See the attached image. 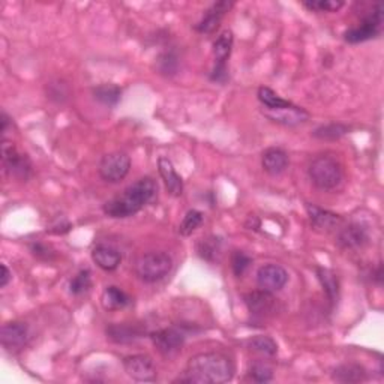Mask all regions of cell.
<instances>
[{
	"label": "cell",
	"mask_w": 384,
	"mask_h": 384,
	"mask_svg": "<svg viewBox=\"0 0 384 384\" xmlns=\"http://www.w3.org/2000/svg\"><path fill=\"white\" fill-rule=\"evenodd\" d=\"M173 268V259L164 251H152L140 255L135 261V275L146 284H155L166 278Z\"/></svg>",
	"instance_id": "3957f363"
},
{
	"label": "cell",
	"mask_w": 384,
	"mask_h": 384,
	"mask_svg": "<svg viewBox=\"0 0 384 384\" xmlns=\"http://www.w3.org/2000/svg\"><path fill=\"white\" fill-rule=\"evenodd\" d=\"M369 242V232L368 228L359 224L351 222L341 228L340 233L336 236V243L340 248L353 251V250H362L363 246H367Z\"/></svg>",
	"instance_id": "9a60e30c"
},
{
	"label": "cell",
	"mask_w": 384,
	"mask_h": 384,
	"mask_svg": "<svg viewBox=\"0 0 384 384\" xmlns=\"http://www.w3.org/2000/svg\"><path fill=\"white\" fill-rule=\"evenodd\" d=\"M234 35L232 30H224L213 42V60L215 65L210 74V80L215 83H225L228 80L227 62L232 56Z\"/></svg>",
	"instance_id": "52a82bcc"
},
{
	"label": "cell",
	"mask_w": 384,
	"mask_h": 384,
	"mask_svg": "<svg viewBox=\"0 0 384 384\" xmlns=\"http://www.w3.org/2000/svg\"><path fill=\"white\" fill-rule=\"evenodd\" d=\"M203 221H204L203 212H200V210H197V209L188 210L179 225V234L184 237L191 236L201 224H203Z\"/></svg>",
	"instance_id": "f1b7e54d"
},
{
	"label": "cell",
	"mask_w": 384,
	"mask_h": 384,
	"mask_svg": "<svg viewBox=\"0 0 384 384\" xmlns=\"http://www.w3.org/2000/svg\"><path fill=\"white\" fill-rule=\"evenodd\" d=\"M305 209L309 216V221L313 224L317 230H332V228L338 227L341 224V216L336 215L333 212H329V210H324L322 207H318L315 204L306 203Z\"/></svg>",
	"instance_id": "44dd1931"
},
{
	"label": "cell",
	"mask_w": 384,
	"mask_h": 384,
	"mask_svg": "<svg viewBox=\"0 0 384 384\" xmlns=\"http://www.w3.org/2000/svg\"><path fill=\"white\" fill-rule=\"evenodd\" d=\"M288 153L281 148H268L261 153V167L270 176H279L288 168Z\"/></svg>",
	"instance_id": "e0dca14e"
},
{
	"label": "cell",
	"mask_w": 384,
	"mask_h": 384,
	"mask_svg": "<svg viewBox=\"0 0 384 384\" xmlns=\"http://www.w3.org/2000/svg\"><path fill=\"white\" fill-rule=\"evenodd\" d=\"M243 304L252 317L261 320L273 317L278 311V299L273 296V293L264 290L246 293L243 296Z\"/></svg>",
	"instance_id": "9c48e42d"
},
{
	"label": "cell",
	"mask_w": 384,
	"mask_h": 384,
	"mask_svg": "<svg viewBox=\"0 0 384 384\" xmlns=\"http://www.w3.org/2000/svg\"><path fill=\"white\" fill-rule=\"evenodd\" d=\"M302 6L313 12H338L344 6L341 0H308L302 2Z\"/></svg>",
	"instance_id": "d6a6232c"
},
{
	"label": "cell",
	"mask_w": 384,
	"mask_h": 384,
	"mask_svg": "<svg viewBox=\"0 0 384 384\" xmlns=\"http://www.w3.org/2000/svg\"><path fill=\"white\" fill-rule=\"evenodd\" d=\"M257 98L261 103L263 108H279V107H286L290 104V101L281 98L275 90H272L270 87H260L257 92Z\"/></svg>",
	"instance_id": "f546056e"
},
{
	"label": "cell",
	"mask_w": 384,
	"mask_h": 384,
	"mask_svg": "<svg viewBox=\"0 0 384 384\" xmlns=\"http://www.w3.org/2000/svg\"><path fill=\"white\" fill-rule=\"evenodd\" d=\"M350 132V126L344 123H327L318 126L314 130L313 135L318 140H326V141H335L340 140L345 134Z\"/></svg>",
	"instance_id": "4316f807"
},
{
	"label": "cell",
	"mask_w": 384,
	"mask_h": 384,
	"mask_svg": "<svg viewBox=\"0 0 384 384\" xmlns=\"http://www.w3.org/2000/svg\"><path fill=\"white\" fill-rule=\"evenodd\" d=\"M332 378L338 383H362L368 378L367 369L359 363H344L336 367L332 372Z\"/></svg>",
	"instance_id": "7402d4cb"
},
{
	"label": "cell",
	"mask_w": 384,
	"mask_h": 384,
	"mask_svg": "<svg viewBox=\"0 0 384 384\" xmlns=\"http://www.w3.org/2000/svg\"><path fill=\"white\" fill-rule=\"evenodd\" d=\"M0 123H2V126H0V131H2V135H5L9 131V128H12L11 117H9L5 112H2V116H0Z\"/></svg>",
	"instance_id": "ab89813d"
},
{
	"label": "cell",
	"mask_w": 384,
	"mask_h": 384,
	"mask_svg": "<svg viewBox=\"0 0 384 384\" xmlns=\"http://www.w3.org/2000/svg\"><path fill=\"white\" fill-rule=\"evenodd\" d=\"M261 113L269 121L284 126H297L300 123H305L309 119V113L305 108L297 107L293 103L279 108H261Z\"/></svg>",
	"instance_id": "7c38bea8"
},
{
	"label": "cell",
	"mask_w": 384,
	"mask_h": 384,
	"mask_svg": "<svg viewBox=\"0 0 384 384\" xmlns=\"http://www.w3.org/2000/svg\"><path fill=\"white\" fill-rule=\"evenodd\" d=\"M150 340H152V344L155 345V349H157L161 354L171 356L177 353L182 347H184L186 336L177 327H166V329H159L157 332H152Z\"/></svg>",
	"instance_id": "30bf717a"
},
{
	"label": "cell",
	"mask_w": 384,
	"mask_h": 384,
	"mask_svg": "<svg viewBox=\"0 0 384 384\" xmlns=\"http://www.w3.org/2000/svg\"><path fill=\"white\" fill-rule=\"evenodd\" d=\"M221 246H222L221 237L209 236L206 239H201L197 243V254L200 259H203L209 263H213L219 252H221Z\"/></svg>",
	"instance_id": "484cf974"
},
{
	"label": "cell",
	"mask_w": 384,
	"mask_h": 384,
	"mask_svg": "<svg viewBox=\"0 0 384 384\" xmlns=\"http://www.w3.org/2000/svg\"><path fill=\"white\" fill-rule=\"evenodd\" d=\"M308 175L311 182L322 191L336 189L344 177L341 164L329 155H322L311 162Z\"/></svg>",
	"instance_id": "277c9868"
},
{
	"label": "cell",
	"mask_w": 384,
	"mask_h": 384,
	"mask_svg": "<svg viewBox=\"0 0 384 384\" xmlns=\"http://www.w3.org/2000/svg\"><path fill=\"white\" fill-rule=\"evenodd\" d=\"M131 170V158L125 152H112L103 157L99 162V176L108 184L122 182Z\"/></svg>",
	"instance_id": "ba28073f"
},
{
	"label": "cell",
	"mask_w": 384,
	"mask_h": 384,
	"mask_svg": "<svg viewBox=\"0 0 384 384\" xmlns=\"http://www.w3.org/2000/svg\"><path fill=\"white\" fill-rule=\"evenodd\" d=\"M2 345L6 351L17 353L23 350L29 342V326L23 322H9L2 327Z\"/></svg>",
	"instance_id": "5bb4252c"
},
{
	"label": "cell",
	"mask_w": 384,
	"mask_h": 384,
	"mask_svg": "<svg viewBox=\"0 0 384 384\" xmlns=\"http://www.w3.org/2000/svg\"><path fill=\"white\" fill-rule=\"evenodd\" d=\"M45 90H47V98L56 104H63L69 98V87L63 80L50 81L45 86Z\"/></svg>",
	"instance_id": "1f68e13d"
},
{
	"label": "cell",
	"mask_w": 384,
	"mask_h": 384,
	"mask_svg": "<svg viewBox=\"0 0 384 384\" xmlns=\"http://www.w3.org/2000/svg\"><path fill=\"white\" fill-rule=\"evenodd\" d=\"M101 304H103V308L105 311H119V309L126 308L131 304V297L119 287L110 286L103 291V296H101Z\"/></svg>",
	"instance_id": "603a6c76"
},
{
	"label": "cell",
	"mask_w": 384,
	"mask_h": 384,
	"mask_svg": "<svg viewBox=\"0 0 384 384\" xmlns=\"http://www.w3.org/2000/svg\"><path fill=\"white\" fill-rule=\"evenodd\" d=\"M245 227L248 228V230H254V232H257L259 228H260V219L259 216H255V215H250L248 219H246V222H245Z\"/></svg>",
	"instance_id": "60d3db41"
},
{
	"label": "cell",
	"mask_w": 384,
	"mask_h": 384,
	"mask_svg": "<svg viewBox=\"0 0 384 384\" xmlns=\"http://www.w3.org/2000/svg\"><path fill=\"white\" fill-rule=\"evenodd\" d=\"M248 345L252 351L259 353L261 356H266V358H273V356L278 353V345L270 336H264V335L254 336L248 341Z\"/></svg>",
	"instance_id": "83f0119b"
},
{
	"label": "cell",
	"mask_w": 384,
	"mask_h": 384,
	"mask_svg": "<svg viewBox=\"0 0 384 384\" xmlns=\"http://www.w3.org/2000/svg\"><path fill=\"white\" fill-rule=\"evenodd\" d=\"M2 166L6 175L20 182L33 176V164L26 153L20 152L11 141H2Z\"/></svg>",
	"instance_id": "5b68a950"
},
{
	"label": "cell",
	"mask_w": 384,
	"mask_h": 384,
	"mask_svg": "<svg viewBox=\"0 0 384 384\" xmlns=\"http://www.w3.org/2000/svg\"><path fill=\"white\" fill-rule=\"evenodd\" d=\"M158 170L164 185H166V189L171 197H180L184 194V180L177 175L175 166L168 158L161 157L158 159Z\"/></svg>",
	"instance_id": "d6986e66"
},
{
	"label": "cell",
	"mask_w": 384,
	"mask_h": 384,
	"mask_svg": "<svg viewBox=\"0 0 384 384\" xmlns=\"http://www.w3.org/2000/svg\"><path fill=\"white\" fill-rule=\"evenodd\" d=\"M29 250H30L33 257L41 260V261H51V260H54V257H56V254H54L51 246L47 245V243H42V242L30 243Z\"/></svg>",
	"instance_id": "8d00e7d4"
},
{
	"label": "cell",
	"mask_w": 384,
	"mask_h": 384,
	"mask_svg": "<svg viewBox=\"0 0 384 384\" xmlns=\"http://www.w3.org/2000/svg\"><path fill=\"white\" fill-rule=\"evenodd\" d=\"M125 372L135 381H155L157 380V368L148 354H132L123 359Z\"/></svg>",
	"instance_id": "8fae6325"
},
{
	"label": "cell",
	"mask_w": 384,
	"mask_h": 384,
	"mask_svg": "<svg viewBox=\"0 0 384 384\" xmlns=\"http://www.w3.org/2000/svg\"><path fill=\"white\" fill-rule=\"evenodd\" d=\"M92 260L99 269L105 272L116 270L122 263V254L112 245L99 243L92 250Z\"/></svg>",
	"instance_id": "ac0fdd59"
},
{
	"label": "cell",
	"mask_w": 384,
	"mask_h": 384,
	"mask_svg": "<svg viewBox=\"0 0 384 384\" xmlns=\"http://www.w3.org/2000/svg\"><path fill=\"white\" fill-rule=\"evenodd\" d=\"M92 95L99 104L107 107H114L122 98V89L113 83H104L94 87Z\"/></svg>",
	"instance_id": "d4e9b609"
},
{
	"label": "cell",
	"mask_w": 384,
	"mask_h": 384,
	"mask_svg": "<svg viewBox=\"0 0 384 384\" xmlns=\"http://www.w3.org/2000/svg\"><path fill=\"white\" fill-rule=\"evenodd\" d=\"M158 194V184L152 177H141L128 186L121 195L108 200L103 210L108 218H131L150 204Z\"/></svg>",
	"instance_id": "7a4b0ae2"
},
{
	"label": "cell",
	"mask_w": 384,
	"mask_h": 384,
	"mask_svg": "<svg viewBox=\"0 0 384 384\" xmlns=\"http://www.w3.org/2000/svg\"><path fill=\"white\" fill-rule=\"evenodd\" d=\"M372 279L376 281V284L381 286V282H383V264L381 263L378 264V268L372 272Z\"/></svg>",
	"instance_id": "b9f144b4"
},
{
	"label": "cell",
	"mask_w": 384,
	"mask_h": 384,
	"mask_svg": "<svg viewBox=\"0 0 384 384\" xmlns=\"http://www.w3.org/2000/svg\"><path fill=\"white\" fill-rule=\"evenodd\" d=\"M71 228H72V224H71V222H68V221H62V222H59V224H56V225L50 227L47 232L51 233V234L62 236V234L69 233V232H71Z\"/></svg>",
	"instance_id": "74e56055"
},
{
	"label": "cell",
	"mask_w": 384,
	"mask_h": 384,
	"mask_svg": "<svg viewBox=\"0 0 384 384\" xmlns=\"http://www.w3.org/2000/svg\"><path fill=\"white\" fill-rule=\"evenodd\" d=\"M288 282V272L279 264H264L257 272V286L260 290L277 293Z\"/></svg>",
	"instance_id": "4fadbf2b"
},
{
	"label": "cell",
	"mask_w": 384,
	"mask_h": 384,
	"mask_svg": "<svg viewBox=\"0 0 384 384\" xmlns=\"http://www.w3.org/2000/svg\"><path fill=\"white\" fill-rule=\"evenodd\" d=\"M107 338L110 341L116 344H130L135 340H140L144 335V329L140 324H132V323H119L112 324L107 327Z\"/></svg>",
	"instance_id": "ffe728a7"
},
{
	"label": "cell",
	"mask_w": 384,
	"mask_h": 384,
	"mask_svg": "<svg viewBox=\"0 0 384 384\" xmlns=\"http://www.w3.org/2000/svg\"><path fill=\"white\" fill-rule=\"evenodd\" d=\"M234 6L233 2H228V0H221V2H215L212 6H210L207 11L204 12L203 18L195 24V32L201 35H210L213 33L219 24H221L222 18L225 14L230 11V9Z\"/></svg>",
	"instance_id": "2e32d148"
},
{
	"label": "cell",
	"mask_w": 384,
	"mask_h": 384,
	"mask_svg": "<svg viewBox=\"0 0 384 384\" xmlns=\"http://www.w3.org/2000/svg\"><path fill=\"white\" fill-rule=\"evenodd\" d=\"M315 275L320 281V284H322L327 299L331 300L332 305H335L338 299H340V279H338V277L331 269L326 268H317Z\"/></svg>",
	"instance_id": "cb8c5ba5"
},
{
	"label": "cell",
	"mask_w": 384,
	"mask_h": 384,
	"mask_svg": "<svg viewBox=\"0 0 384 384\" xmlns=\"http://www.w3.org/2000/svg\"><path fill=\"white\" fill-rule=\"evenodd\" d=\"M90 287H92V275H90V270L87 269L80 270L77 275L69 281V293L74 296L85 295Z\"/></svg>",
	"instance_id": "4dcf8cb0"
},
{
	"label": "cell",
	"mask_w": 384,
	"mask_h": 384,
	"mask_svg": "<svg viewBox=\"0 0 384 384\" xmlns=\"http://www.w3.org/2000/svg\"><path fill=\"white\" fill-rule=\"evenodd\" d=\"M383 26L384 12L383 8L378 5L369 15L365 17L358 26L350 27V29L344 33V40L349 44H360L376 40L383 33Z\"/></svg>",
	"instance_id": "8992f818"
},
{
	"label": "cell",
	"mask_w": 384,
	"mask_h": 384,
	"mask_svg": "<svg viewBox=\"0 0 384 384\" xmlns=\"http://www.w3.org/2000/svg\"><path fill=\"white\" fill-rule=\"evenodd\" d=\"M159 74L171 77L175 76L179 68V58L175 51H166L162 53L157 60Z\"/></svg>",
	"instance_id": "836d02e7"
},
{
	"label": "cell",
	"mask_w": 384,
	"mask_h": 384,
	"mask_svg": "<svg viewBox=\"0 0 384 384\" xmlns=\"http://www.w3.org/2000/svg\"><path fill=\"white\" fill-rule=\"evenodd\" d=\"M250 377L255 383H269L273 380V369L266 363H254L250 368Z\"/></svg>",
	"instance_id": "d590c367"
},
{
	"label": "cell",
	"mask_w": 384,
	"mask_h": 384,
	"mask_svg": "<svg viewBox=\"0 0 384 384\" xmlns=\"http://www.w3.org/2000/svg\"><path fill=\"white\" fill-rule=\"evenodd\" d=\"M0 270H2V275H0V288H5L9 284V281H11L12 273L8 269L6 264H2V266H0Z\"/></svg>",
	"instance_id": "f35d334b"
},
{
	"label": "cell",
	"mask_w": 384,
	"mask_h": 384,
	"mask_svg": "<svg viewBox=\"0 0 384 384\" xmlns=\"http://www.w3.org/2000/svg\"><path fill=\"white\" fill-rule=\"evenodd\" d=\"M252 264V259L250 257L248 254L243 251H234L232 255V269L234 277L242 278L245 275V272L250 269V266Z\"/></svg>",
	"instance_id": "e575fe53"
},
{
	"label": "cell",
	"mask_w": 384,
	"mask_h": 384,
	"mask_svg": "<svg viewBox=\"0 0 384 384\" xmlns=\"http://www.w3.org/2000/svg\"><path fill=\"white\" fill-rule=\"evenodd\" d=\"M234 368L221 353H200L188 360L186 369L177 381L198 384H222L233 378Z\"/></svg>",
	"instance_id": "6da1fadb"
}]
</instances>
